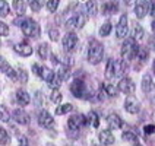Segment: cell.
Wrapping results in <instances>:
<instances>
[{
  "label": "cell",
  "instance_id": "30",
  "mask_svg": "<svg viewBox=\"0 0 155 146\" xmlns=\"http://www.w3.org/2000/svg\"><path fill=\"white\" fill-rule=\"evenodd\" d=\"M73 110V105L72 104H64V105H61L59 107L57 110H56V114H59V115H63V114H66V112H69Z\"/></svg>",
  "mask_w": 155,
  "mask_h": 146
},
{
  "label": "cell",
  "instance_id": "2",
  "mask_svg": "<svg viewBox=\"0 0 155 146\" xmlns=\"http://www.w3.org/2000/svg\"><path fill=\"white\" fill-rule=\"evenodd\" d=\"M103 56H104V47L101 43L92 40L89 47H88V61L91 64H98L100 61L103 60Z\"/></svg>",
  "mask_w": 155,
  "mask_h": 146
},
{
  "label": "cell",
  "instance_id": "12",
  "mask_svg": "<svg viewBox=\"0 0 155 146\" xmlns=\"http://www.w3.org/2000/svg\"><path fill=\"white\" fill-rule=\"evenodd\" d=\"M124 108H126V111L130 112V114H136V112H139V110H140V104H139L135 98H127V99L124 101Z\"/></svg>",
  "mask_w": 155,
  "mask_h": 146
},
{
  "label": "cell",
  "instance_id": "40",
  "mask_svg": "<svg viewBox=\"0 0 155 146\" xmlns=\"http://www.w3.org/2000/svg\"><path fill=\"white\" fill-rule=\"evenodd\" d=\"M18 79L21 82H24V83L28 80V73H26L25 69H18Z\"/></svg>",
  "mask_w": 155,
  "mask_h": 146
},
{
  "label": "cell",
  "instance_id": "51",
  "mask_svg": "<svg viewBox=\"0 0 155 146\" xmlns=\"http://www.w3.org/2000/svg\"><path fill=\"white\" fill-rule=\"evenodd\" d=\"M19 145H21V146H28V143H26V139L24 138V136H21V138H19Z\"/></svg>",
  "mask_w": 155,
  "mask_h": 146
},
{
  "label": "cell",
  "instance_id": "4",
  "mask_svg": "<svg viewBox=\"0 0 155 146\" xmlns=\"http://www.w3.org/2000/svg\"><path fill=\"white\" fill-rule=\"evenodd\" d=\"M86 85L84 80H81V79H75L73 82H72V85H70V92L78 96V98H89V95L86 94Z\"/></svg>",
  "mask_w": 155,
  "mask_h": 146
},
{
  "label": "cell",
  "instance_id": "54",
  "mask_svg": "<svg viewBox=\"0 0 155 146\" xmlns=\"http://www.w3.org/2000/svg\"><path fill=\"white\" fill-rule=\"evenodd\" d=\"M135 146H140V145H135Z\"/></svg>",
  "mask_w": 155,
  "mask_h": 146
},
{
  "label": "cell",
  "instance_id": "53",
  "mask_svg": "<svg viewBox=\"0 0 155 146\" xmlns=\"http://www.w3.org/2000/svg\"><path fill=\"white\" fill-rule=\"evenodd\" d=\"M152 72L155 73V60H154V63H152Z\"/></svg>",
  "mask_w": 155,
  "mask_h": 146
},
{
  "label": "cell",
  "instance_id": "26",
  "mask_svg": "<svg viewBox=\"0 0 155 146\" xmlns=\"http://www.w3.org/2000/svg\"><path fill=\"white\" fill-rule=\"evenodd\" d=\"M56 76V73L53 72L51 69H48V67H43V73H41V79H44L47 83L51 80L53 77Z\"/></svg>",
  "mask_w": 155,
  "mask_h": 146
},
{
  "label": "cell",
  "instance_id": "38",
  "mask_svg": "<svg viewBox=\"0 0 155 146\" xmlns=\"http://www.w3.org/2000/svg\"><path fill=\"white\" fill-rule=\"evenodd\" d=\"M8 142H9V135H8V131L5 129H2L0 130V143L5 146V145H8Z\"/></svg>",
  "mask_w": 155,
  "mask_h": 146
},
{
  "label": "cell",
  "instance_id": "41",
  "mask_svg": "<svg viewBox=\"0 0 155 146\" xmlns=\"http://www.w3.org/2000/svg\"><path fill=\"white\" fill-rule=\"evenodd\" d=\"M43 67H44V66H40V64L34 63V64H32V72H34L37 76L41 77V73H43Z\"/></svg>",
  "mask_w": 155,
  "mask_h": 146
},
{
  "label": "cell",
  "instance_id": "46",
  "mask_svg": "<svg viewBox=\"0 0 155 146\" xmlns=\"http://www.w3.org/2000/svg\"><path fill=\"white\" fill-rule=\"evenodd\" d=\"M78 21H79V28H82V26L85 25V21H86V18H85V15H78Z\"/></svg>",
  "mask_w": 155,
  "mask_h": 146
},
{
  "label": "cell",
  "instance_id": "21",
  "mask_svg": "<svg viewBox=\"0 0 155 146\" xmlns=\"http://www.w3.org/2000/svg\"><path fill=\"white\" fill-rule=\"evenodd\" d=\"M66 29L69 31V32H72L73 29H76V28H79V21H78V15L76 16H72L69 18L68 21H66Z\"/></svg>",
  "mask_w": 155,
  "mask_h": 146
},
{
  "label": "cell",
  "instance_id": "39",
  "mask_svg": "<svg viewBox=\"0 0 155 146\" xmlns=\"http://www.w3.org/2000/svg\"><path fill=\"white\" fill-rule=\"evenodd\" d=\"M0 110H2V121H3V123H6V121H9L10 120V114H9V111L8 110H6V107H5V105H2V107H0Z\"/></svg>",
  "mask_w": 155,
  "mask_h": 146
},
{
  "label": "cell",
  "instance_id": "35",
  "mask_svg": "<svg viewBox=\"0 0 155 146\" xmlns=\"http://www.w3.org/2000/svg\"><path fill=\"white\" fill-rule=\"evenodd\" d=\"M45 6L50 12H56L59 8V0H48V2H45Z\"/></svg>",
  "mask_w": 155,
  "mask_h": 146
},
{
  "label": "cell",
  "instance_id": "28",
  "mask_svg": "<svg viewBox=\"0 0 155 146\" xmlns=\"http://www.w3.org/2000/svg\"><path fill=\"white\" fill-rule=\"evenodd\" d=\"M143 34H145V32H143V28L136 25L135 29H133V40H135V41H140V40L143 38Z\"/></svg>",
  "mask_w": 155,
  "mask_h": 146
},
{
  "label": "cell",
  "instance_id": "32",
  "mask_svg": "<svg viewBox=\"0 0 155 146\" xmlns=\"http://www.w3.org/2000/svg\"><path fill=\"white\" fill-rule=\"evenodd\" d=\"M104 91L107 92V95H108V96H116V95H117V91H119V88H116L114 85L108 83V85L104 86Z\"/></svg>",
  "mask_w": 155,
  "mask_h": 146
},
{
  "label": "cell",
  "instance_id": "52",
  "mask_svg": "<svg viewBox=\"0 0 155 146\" xmlns=\"http://www.w3.org/2000/svg\"><path fill=\"white\" fill-rule=\"evenodd\" d=\"M152 31H154V32H155V19H154V21H152Z\"/></svg>",
  "mask_w": 155,
  "mask_h": 146
},
{
  "label": "cell",
  "instance_id": "27",
  "mask_svg": "<svg viewBox=\"0 0 155 146\" xmlns=\"http://www.w3.org/2000/svg\"><path fill=\"white\" fill-rule=\"evenodd\" d=\"M86 118H88V123H91L94 127H98V126H100V118H98V114H97L95 111L89 112Z\"/></svg>",
  "mask_w": 155,
  "mask_h": 146
},
{
  "label": "cell",
  "instance_id": "3",
  "mask_svg": "<svg viewBox=\"0 0 155 146\" xmlns=\"http://www.w3.org/2000/svg\"><path fill=\"white\" fill-rule=\"evenodd\" d=\"M138 45H136V41L133 38H127L123 45H121V56L124 60H130L133 57H136V53H138Z\"/></svg>",
  "mask_w": 155,
  "mask_h": 146
},
{
  "label": "cell",
  "instance_id": "29",
  "mask_svg": "<svg viewBox=\"0 0 155 146\" xmlns=\"http://www.w3.org/2000/svg\"><path fill=\"white\" fill-rule=\"evenodd\" d=\"M38 56H40V59H43V60H45V59L48 57V45H47V44H41V45L38 47Z\"/></svg>",
  "mask_w": 155,
  "mask_h": 146
},
{
  "label": "cell",
  "instance_id": "31",
  "mask_svg": "<svg viewBox=\"0 0 155 146\" xmlns=\"http://www.w3.org/2000/svg\"><path fill=\"white\" fill-rule=\"evenodd\" d=\"M60 83H61V79L59 77V75L56 73V76L53 77L51 80L48 82V85H50V88H53V91H56V89H59L60 88Z\"/></svg>",
  "mask_w": 155,
  "mask_h": 146
},
{
  "label": "cell",
  "instance_id": "13",
  "mask_svg": "<svg viewBox=\"0 0 155 146\" xmlns=\"http://www.w3.org/2000/svg\"><path fill=\"white\" fill-rule=\"evenodd\" d=\"M15 51L18 53V54H21V56H25V57H28V56H31L32 54V47L29 45V44L26 43H19V44H15Z\"/></svg>",
  "mask_w": 155,
  "mask_h": 146
},
{
  "label": "cell",
  "instance_id": "43",
  "mask_svg": "<svg viewBox=\"0 0 155 146\" xmlns=\"http://www.w3.org/2000/svg\"><path fill=\"white\" fill-rule=\"evenodd\" d=\"M0 34H2V37L9 35V26L6 25L5 22H2V24H0Z\"/></svg>",
  "mask_w": 155,
  "mask_h": 146
},
{
  "label": "cell",
  "instance_id": "9",
  "mask_svg": "<svg viewBox=\"0 0 155 146\" xmlns=\"http://www.w3.org/2000/svg\"><path fill=\"white\" fill-rule=\"evenodd\" d=\"M38 123L45 127V129H51L53 126H54V120H53V117L50 115V112L48 111H41L40 112V115H38Z\"/></svg>",
  "mask_w": 155,
  "mask_h": 146
},
{
  "label": "cell",
  "instance_id": "48",
  "mask_svg": "<svg viewBox=\"0 0 155 146\" xmlns=\"http://www.w3.org/2000/svg\"><path fill=\"white\" fill-rule=\"evenodd\" d=\"M9 69V64H8V61L5 60V59H2V72H5L6 73V70Z\"/></svg>",
  "mask_w": 155,
  "mask_h": 146
},
{
  "label": "cell",
  "instance_id": "15",
  "mask_svg": "<svg viewBox=\"0 0 155 146\" xmlns=\"http://www.w3.org/2000/svg\"><path fill=\"white\" fill-rule=\"evenodd\" d=\"M107 123H108V126H110L111 129H121V127H123V120H121L117 114H110V115L107 117Z\"/></svg>",
  "mask_w": 155,
  "mask_h": 146
},
{
  "label": "cell",
  "instance_id": "23",
  "mask_svg": "<svg viewBox=\"0 0 155 146\" xmlns=\"http://www.w3.org/2000/svg\"><path fill=\"white\" fill-rule=\"evenodd\" d=\"M85 9H86L88 16L94 18L95 15H97V3H95V2H86V3H85Z\"/></svg>",
  "mask_w": 155,
  "mask_h": 146
},
{
  "label": "cell",
  "instance_id": "22",
  "mask_svg": "<svg viewBox=\"0 0 155 146\" xmlns=\"http://www.w3.org/2000/svg\"><path fill=\"white\" fill-rule=\"evenodd\" d=\"M12 6L15 9V12H16L18 15H24L25 13V3L24 2H21V0H15V2H12Z\"/></svg>",
  "mask_w": 155,
  "mask_h": 146
},
{
  "label": "cell",
  "instance_id": "11",
  "mask_svg": "<svg viewBox=\"0 0 155 146\" xmlns=\"http://www.w3.org/2000/svg\"><path fill=\"white\" fill-rule=\"evenodd\" d=\"M151 8V2H138L136 3V8H135V13L138 18H145Z\"/></svg>",
  "mask_w": 155,
  "mask_h": 146
},
{
  "label": "cell",
  "instance_id": "14",
  "mask_svg": "<svg viewBox=\"0 0 155 146\" xmlns=\"http://www.w3.org/2000/svg\"><path fill=\"white\" fill-rule=\"evenodd\" d=\"M16 102L19 105H22V107H25V105H28V104L31 102V96L28 95L26 91L19 89V91H16Z\"/></svg>",
  "mask_w": 155,
  "mask_h": 146
},
{
  "label": "cell",
  "instance_id": "55",
  "mask_svg": "<svg viewBox=\"0 0 155 146\" xmlns=\"http://www.w3.org/2000/svg\"><path fill=\"white\" fill-rule=\"evenodd\" d=\"M92 146H94V145H92Z\"/></svg>",
  "mask_w": 155,
  "mask_h": 146
},
{
  "label": "cell",
  "instance_id": "7",
  "mask_svg": "<svg viewBox=\"0 0 155 146\" xmlns=\"http://www.w3.org/2000/svg\"><path fill=\"white\" fill-rule=\"evenodd\" d=\"M85 123H88L85 118V115H82V114H75V115H72L69 118L68 126H69L70 130H78V129H81V126L85 124Z\"/></svg>",
  "mask_w": 155,
  "mask_h": 146
},
{
  "label": "cell",
  "instance_id": "44",
  "mask_svg": "<svg viewBox=\"0 0 155 146\" xmlns=\"http://www.w3.org/2000/svg\"><path fill=\"white\" fill-rule=\"evenodd\" d=\"M41 2H31L29 3V6H31V9H32V12H38L40 9H41Z\"/></svg>",
  "mask_w": 155,
  "mask_h": 146
},
{
  "label": "cell",
  "instance_id": "36",
  "mask_svg": "<svg viewBox=\"0 0 155 146\" xmlns=\"http://www.w3.org/2000/svg\"><path fill=\"white\" fill-rule=\"evenodd\" d=\"M9 13V5H8V2H0V16L2 18H5L6 15Z\"/></svg>",
  "mask_w": 155,
  "mask_h": 146
},
{
  "label": "cell",
  "instance_id": "24",
  "mask_svg": "<svg viewBox=\"0 0 155 146\" xmlns=\"http://www.w3.org/2000/svg\"><path fill=\"white\" fill-rule=\"evenodd\" d=\"M105 77L107 79H113L114 76V59H110L108 60V64H107V67H105Z\"/></svg>",
  "mask_w": 155,
  "mask_h": 146
},
{
  "label": "cell",
  "instance_id": "8",
  "mask_svg": "<svg viewBox=\"0 0 155 146\" xmlns=\"http://www.w3.org/2000/svg\"><path fill=\"white\" fill-rule=\"evenodd\" d=\"M127 15H121L119 24L116 26V35L117 38H124L127 35Z\"/></svg>",
  "mask_w": 155,
  "mask_h": 146
},
{
  "label": "cell",
  "instance_id": "19",
  "mask_svg": "<svg viewBox=\"0 0 155 146\" xmlns=\"http://www.w3.org/2000/svg\"><path fill=\"white\" fill-rule=\"evenodd\" d=\"M126 70V63L123 60H114V76H121Z\"/></svg>",
  "mask_w": 155,
  "mask_h": 146
},
{
  "label": "cell",
  "instance_id": "10",
  "mask_svg": "<svg viewBox=\"0 0 155 146\" xmlns=\"http://www.w3.org/2000/svg\"><path fill=\"white\" fill-rule=\"evenodd\" d=\"M12 118L16 123L22 124V126H28L29 124V115L25 111H22V110H15L12 112Z\"/></svg>",
  "mask_w": 155,
  "mask_h": 146
},
{
  "label": "cell",
  "instance_id": "20",
  "mask_svg": "<svg viewBox=\"0 0 155 146\" xmlns=\"http://www.w3.org/2000/svg\"><path fill=\"white\" fill-rule=\"evenodd\" d=\"M57 75L61 80H68L69 79V64H64V63H60L59 66V70H57Z\"/></svg>",
  "mask_w": 155,
  "mask_h": 146
},
{
  "label": "cell",
  "instance_id": "16",
  "mask_svg": "<svg viewBox=\"0 0 155 146\" xmlns=\"http://www.w3.org/2000/svg\"><path fill=\"white\" fill-rule=\"evenodd\" d=\"M119 9V3L116 2H104L103 3V13L104 15H113Z\"/></svg>",
  "mask_w": 155,
  "mask_h": 146
},
{
  "label": "cell",
  "instance_id": "5",
  "mask_svg": "<svg viewBox=\"0 0 155 146\" xmlns=\"http://www.w3.org/2000/svg\"><path fill=\"white\" fill-rule=\"evenodd\" d=\"M78 45V37L73 32H68L63 37V48L66 53H72Z\"/></svg>",
  "mask_w": 155,
  "mask_h": 146
},
{
  "label": "cell",
  "instance_id": "42",
  "mask_svg": "<svg viewBox=\"0 0 155 146\" xmlns=\"http://www.w3.org/2000/svg\"><path fill=\"white\" fill-rule=\"evenodd\" d=\"M6 75H8V77L9 79H12V80H16L18 79V72H15L12 67H9V69L6 70Z\"/></svg>",
  "mask_w": 155,
  "mask_h": 146
},
{
  "label": "cell",
  "instance_id": "1",
  "mask_svg": "<svg viewBox=\"0 0 155 146\" xmlns=\"http://www.w3.org/2000/svg\"><path fill=\"white\" fill-rule=\"evenodd\" d=\"M15 24L21 25V29H22V32H24L25 37H31V38H38L40 37V26L32 19H29V18L22 19V18H19V19L15 21Z\"/></svg>",
  "mask_w": 155,
  "mask_h": 146
},
{
  "label": "cell",
  "instance_id": "18",
  "mask_svg": "<svg viewBox=\"0 0 155 146\" xmlns=\"http://www.w3.org/2000/svg\"><path fill=\"white\" fill-rule=\"evenodd\" d=\"M154 88H155L154 80L151 79V76H149V75H145V76H143V79H142V91L148 94V92L154 91Z\"/></svg>",
  "mask_w": 155,
  "mask_h": 146
},
{
  "label": "cell",
  "instance_id": "50",
  "mask_svg": "<svg viewBox=\"0 0 155 146\" xmlns=\"http://www.w3.org/2000/svg\"><path fill=\"white\" fill-rule=\"evenodd\" d=\"M149 47H151V50H154L155 51V35L149 40Z\"/></svg>",
  "mask_w": 155,
  "mask_h": 146
},
{
  "label": "cell",
  "instance_id": "37",
  "mask_svg": "<svg viewBox=\"0 0 155 146\" xmlns=\"http://www.w3.org/2000/svg\"><path fill=\"white\" fill-rule=\"evenodd\" d=\"M50 99H51V102L54 104H59L61 101V94L59 92V89H56V91H53L51 95H50Z\"/></svg>",
  "mask_w": 155,
  "mask_h": 146
},
{
  "label": "cell",
  "instance_id": "34",
  "mask_svg": "<svg viewBox=\"0 0 155 146\" xmlns=\"http://www.w3.org/2000/svg\"><path fill=\"white\" fill-rule=\"evenodd\" d=\"M136 57H138L140 61L147 60V59H148V50H147V48H143V47H139L138 53H136Z\"/></svg>",
  "mask_w": 155,
  "mask_h": 146
},
{
  "label": "cell",
  "instance_id": "25",
  "mask_svg": "<svg viewBox=\"0 0 155 146\" xmlns=\"http://www.w3.org/2000/svg\"><path fill=\"white\" fill-rule=\"evenodd\" d=\"M123 139L130 142V143H133V145H139L138 136H136L135 133H132V131H124V133H123Z\"/></svg>",
  "mask_w": 155,
  "mask_h": 146
},
{
  "label": "cell",
  "instance_id": "49",
  "mask_svg": "<svg viewBox=\"0 0 155 146\" xmlns=\"http://www.w3.org/2000/svg\"><path fill=\"white\" fill-rule=\"evenodd\" d=\"M149 12H151V16L155 18V2H151V8H149Z\"/></svg>",
  "mask_w": 155,
  "mask_h": 146
},
{
  "label": "cell",
  "instance_id": "45",
  "mask_svg": "<svg viewBox=\"0 0 155 146\" xmlns=\"http://www.w3.org/2000/svg\"><path fill=\"white\" fill-rule=\"evenodd\" d=\"M48 34H50V38H51L53 41H57L59 40V31L57 29H50Z\"/></svg>",
  "mask_w": 155,
  "mask_h": 146
},
{
  "label": "cell",
  "instance_id": "47",
  "mask_svg": "<svg viewBox=\"0 0 155 146\" xmlns=\"http://www.w3.org/2000/svg\"><path fill=\"white\" fill-rule=\"evenodd\" d=\"M143 131L147 133V135H152L155 131V127L154 126H145V129H143Z\"/></svg>",
  "mask_w": 155,
  "mask_h": 146
},
{
  "label": "cell",
  "instance_id": "17",
  "mask_svg": "<svg viewBox=\"0 0 155 146\" xmlns=\"http://www.w3.org/2000/svg\"><path fill=\"white\" fill-rule=\"evenodd\" d=\"M100 142H101L104 146L113 145V143H114V136L111 135V131H110V130H103V131L100 133Z\"/></svg>",
  "mask_w": 155,
  "mask_h": 146
},
{
  "label": "cell",
  "instance_id": "33",
  "mask_svg": "<svg viewBox=\"0 0 155 146\" xmlns=\"http://www.w3.org/2000/svg\"><path fill=\"white\" fill-rule=\"evenodd\" d=\"M111 24L110 22H105L103 26H101V29H100V35L101 37H107V35H110V32H111Z\"/></svg>",
  "mask_w": 155,
  "mask_h": 146
},
{
  "label": "cell",
  "instance_id": "6",
  "mask_svg": "<svg viewBox=\"0 0 155 146\" xmlns=\"http://www.w3.org/2000/svg\"><path fill=\"white\" fill-rule=\"evenodd\" d=\"M117 88H119L120 92H123V94H126V95H132L135 92V83L129 77H123L120 82H119Z\"/></svg>",
  "mask_w": 155,
  "mask_h": 146
}]
</instances>
